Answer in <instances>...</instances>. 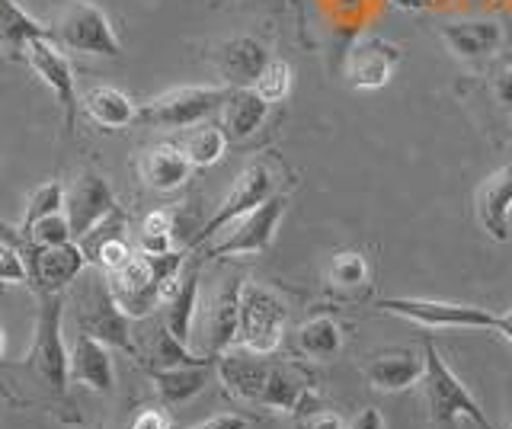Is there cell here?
I'll return each instance as SVG.
<instances>
[{
	"instance_id": "obj_1",
	"label": "cell",
	"mask_w": 512,
	"mask_h": 429,
	"mask_svg": "<svg viewBox=\"0 0 512 429\" xmlns=\"http://www.w3.org/2000/svg\"><path fill=\"white\" fill-rule=\"evenodd\" d=\"M215 375L237 401L260 410L298 413V407L308 401L314 388V375L301 362H282L272 356H256L247 349H228L215 362Z\"/></svg>"
},
{
	"instance_id": "obj_2",
	"label": "cell",
	"mask_w": 512,
	"mask_h": 429,
	"mask_svg": "<svg viewBox=\"0 0 512 429\" xmlns=\"http://www.w3.org/2000/svg\"><path fill=\"white\" fill-rule=\"evenodd\" d=\"M282 180H285V167L276 157V151H266L237 173V180L231 186V193L221 199V205L215 209V215L205 221L202 231L192 237L186 250H199L212 241L215 234H221L224 228H231L234 221H240L247 212L260 209L263 202H269L276 193H282Z\"/></svg>"
},
{
	"instance_id": "obj_3",
	"label": "cell",
	"mask_w": 512,
	"mask_h": 429,
	"mask_svg": "<svg viewBox=\"0 0 512 429\" xmlns=\"http://www.w3.org/2000/svg\"><path fill=\"white\" fill-rule=\"evenodd\" d=\"M423 349H426V372L420 378V385H423V401L429 407V420L439 426H452L458 417H464L477 429H496L487 420L484 407L477 404V397L468 391V385L445 362L439 346L432 340H423Z\"/></svg>"
},
{
	"instance_id": "obj_4",
	"label": "cell",
	"mask_w": 512,
	"mask_h": 429,
	"mask_svg": "<svg viewBox=\"0 0 512 429\" xmlns=\"http://www.w3.org/2000/svg\"><path fill=\"white\" fill-rule=\"evenodd\" d=\"M52 39L64 52L77 55H100V58H119L122 39L112 26L109 13L93 4V0H64L55 13Z\"/></svg>"
},
{
	"instance_id": "obj_5",
	"label": "cell",
	"mask_w": 512,
	"mask_h": 429,
	"mask_svg": "<svg viewBox=\"0 0 512 429\" xmlns=\"http://www.w3.org/2000/svg\"><path fill=\"white\" fill-rule=\"evenodd\" d=\"M288 305L279 292H272L263 282H244L240 292V324H237V349H247L256 356H276L285 340Z\"/></svg>"
},
{
	"instance_id": "obj_6",
	"label": "cell",
	"mask_w": 512,
	"mask_h": 429,
	"mask_svg": "<svg viewBox=\"0 0 512 429\" xmlns=\"http://www.w3.org/2000/svg\"><path fill=\"white\" fill-rule=\"evenodd\" d=\"M61 324H64V295L39 292L36 337H32L29 365L55 394L68 391V381H71V346L64 343Z\"/></svg>"
},
{
	"instance_id": "obj_7",
	"label": "cell",
	"mask_w": 512,
	"mask_h": 429,
	"mask_svg": "<svg viewBox=\"0 0 512 429\" xmlns=\"http://www.w3.org/2000/svg\"><path fill=\"white\" fill-rule=\"evenodd\" d=\"M231 87L224 84H189L173 87L138 109V122L151 129H192L228 103Z\"/></svg>"
},
{
	"instance_id": "obj_8",
	"label": "cell",
	"mask_w": 512,
	"mask_h": 429,
	"mask_svg": "<svg viewBox=\"0 0 512 429\" xmlns=\"http://www.w3.org/2000/svg\"><path fill=\"white\" fill-rule=\"evenodd\" d=\"M378 311L397 314L410 324H420L426 330H496L500 314L477 305H455V301L436 298H381Z\"/></svg>"
},
{
	"instance_id": "obj_9",
	"label": "cell",
	"mask_w": 512,
	"mask_h": 429,
	"mask_svg": "<svg viewBox=\"0 0 512 429\" xmlns=\"http://www.w3.org/2000/svg\"><path fill=\"white\" fill-rule=\"evenodd\" d=\"M77 305H80V333H90V337H96L112 349L138 356V346L132 340V317H128L119 308V301L112 298L106 279L100 276L90 279L84 285V292H80Z\"/></svg>"
},
{
	"instance_id": "obj_10",
	"label": "cell",
	"mask_w": 512,
	"mask_h": 429,
	"mask_svg": "<svg viewBox=\"0 0 512 429\" xmlns=\"http://www.w3.org/2000/svg\"><path fill=\"white\" fill-rule=\"evenodd\" d=\"M285 205H288V193H276L269 202H263L260 209H253L240 221H234L231 234L224 237V241L205 247L202 257L224 260V257H256V253H266L272 247V241H276Z\"/></svg>"
},
{
	"instance_id": "obj_11",
	"label": "cell",
	"mask_w": 512,
	"mask_h": 429,
	"mask_svg": "<svg viewBox=\"0 0 512 429\" xmlns=\"http://www.w3.org/2000/svg\"><path fill=\"white\" fill-rule=\"evenodd\" d=\"M26 65L32 68V74L55 93V100L61 103V113H64V125L68 132L77 135V77L71 68V58L64 55L61 45L45 36V39H32L29 49H26Z\"/></svg>"
},
{
	"instance_id": "obj_12",
	"label": "cell",
	"mask_w": 512,
	"mask_h": 429,
	"mask_svg": "<svg viewBox=\"0 0 512 429\" xmlns=\"http://www.w3.org/2000/svg\"><path fill=\"white\" fill-rule=\"evenodd\" d=\"M112 212H119L116 196H112V186L93 170L77 173V180L68 186V196H64V215H68V221H71L74 241L87 237Z\"/></svg>"
},
{
	"instance_id": "obj_13",
	"label": "cell",
	"mask_w": 512,
	"mask_h": 429,
	"mask_svg": "<svg viewBox=\"0 0 512 429\" xmlns=\"http://www.w3.org/2000/svg\"><path fill=\"white\" fill-rule=\"evenodd\" d=\"M426 372V349L416 346H391V349H378L365 362H362V375L375 391L384 394H397L413 388L416 381Z\"/></svg>"
},
{
	"instance_id": "obj_14",
	"label": "cell",
	"mask_w": 512,
	"mask_h": 429,
	"mask_svg": "<svg viewBox=\"0 0 512 429\" xmlns=\"http://www.w3.org/2000/svg\"><path fill=\"white\" fill-rule=\"evenodd\" d=\"M87 253L77 241L61 247H36L29 257V285L36 292H64L87 269Z\"/></svg>"
},
{
	"instance_id": "obj_15",
	"label": "cell",
	"mask_w": 512,
	"mask_h": 429,
	"mask_svg": "<svg viewBox=\"0 0 512 429\" xmlns=\"http://www.w3.org/2000/svg\"><path fill=\"white\" fill-rule=\"evenodd\" d=\"M269 49L253 36H234L215 49V71L224 87H256L269 65Z\"/></svg>"
},
{
	"instance_id": "obj_16",
	"label": "cell",
	"mask_w": 512,
	"mask_h": 429,
	"mask_svg": "<svg viewBox=\"0 0 512 429\" xmlns=\"http://www.w3.org/2000/svg\"><path fill=\"white\" fill-rule=\"evenodd\" d=\"M400 65V49L388 39H365L346 55V84L356 90H381Z\"/></svg>"
},
{
	"instance_id": "obj_17",
	"label": "cell",
	"mask_w": 512,
	"mask_h": 429,
	"mask_svg": "<svg viewBox=\"0 0 512 429\" xmlns=\"http://www.w3.org/2000/svg\"><path fill=\"white\" fill-rule=\"evenodd\" d=\"M474 212L480 228H484L493 241H509V218H512V154L509 161L493 170L490 177L477 186Z\"/></svg>"
},
{
	"instance_id": "obj_18",
	"label": "cell",
	"mask_w": 512,
	"mask_h": 429,
	"mask_svg": "<svg viewBox=\"0 0 512 429\" xmlns=\"http://www.w3.org/2000/svg\"><path fill=\"white\" fill-rule=\"evenodd\" d=\"M112 346L100 343L90 333H77L71 343V381L96 394H109L116 388V365H112Z\"/></svg>"
},
{
	"instance_id": "obj_19",
	"label": "cell",
	"mask_w": 512,
	"mask_h": 429,
	"mask_svg": "<svg viewBox=\"0 0 512 429\" xmlns=\"http://www.w3.org/2000/svg\"><path fill=\"white\" fill-rule=\"evenodd\" d=\"M80 250L87 253V260L93 266H100L103 273H116L119 266H125L128 260L135 257L132 244L125 237V215L112 212L106 221H100L87 237H80Z\"/></svg>"
},
{
	"instance_id": "obj_20",
	"label": "cell",
	"mask_w": 512,
	"mask_h": 429,
	"mask_svg": "<svg viewBox=\"0 0 512 429\" xmlns=\"http://www.w3.org/2000/svg\"><path fill=\"white\" fill-rule=\"evenodd\" d=\"M240 292H244V279H231L221 285V292L212 301V314L205 321L208 333V353L218 359L221 353H228L237 343V324H240Z\"/></svg>"
},
{
	"instance_id": "obj_21",
	"label": "cell",
	"mask_w": 512,
	"mask_h": 429,
	"mask_svg": "<svg viewBox=\"0 0 512 429\" xmlns=\"http://www.w3.org/2000/svg\"><path fill=\"white\" fill-rule=\"evenodd\" d=\"M439 33L448 49L464 61L487 58L503 42V26L496 20H458V23H445Z\"/></svg>"
},
{
	"instance_id": "obj_22",
	"label": "cell",
	"mask_w": 512,
	"mask_h": 429,
	"mask_svg": "<svg viewBox=\"0 0 512 429\" xmlns=\"http://www.w3.org/2000/svg\"><path fill=\"white\" fill-rule=\"evenodd\" d=\"M151 381L160 394L164 407H180L189 404L192 397L202 394L205 385L215 375V362H202V365H176V369H148Z\"/></svg>"
},
{
	"instance_id": "obj_23",
	"label": "cell",
	"mask_w": 512,
	"mask_h": 429,
	"mask_svg": "<svg viewBox=\"0 0 512 429\" xmlns=\"http://www.w3.org/2000/svg\"><path fill=\"white\" fill-rule=\"evenodd\" d=\"M269 103L253 87H234L228 103L221 106V129L231 141H247L266 122Z\"/></svg>"
},
{
	"instance_id": "obj_24",
	"label": "cell",
	"mask_w": 512,
	"mask_h": 429,
	"mask_svg": "<svg viewBox=\"0 0 512 429\" xmlns=\"http://www.w3.org/2000/svg\"><path fill=\"white\" fill-rule=\"evenodd\" d=\"M192 164L183 154V148L176 145H157L151 151H144L141 157V180L148 183L157 193H173L189 183Z\"/></svg>"
},
{
	"instance_id": "obj_25",
	"label": "cell",
	"mask_w": 512,
	"mask_h": 429,
	"mask_svg": "<svg viewBox=\"0 0 512 429\" xmlns=\"http://www.w3.org/2000/svg\"><path fill=\"white\" fill-rule=\"evenodd\" d=\"M52 36V26H42L20 0H0V49L10 58H26L32 39Z\"/></svg>"
},
{
	"instance_id": "obj_26",
	"label": "cell",
	"mask_w": 512,
	"mask_h": 429,
	"mask_svg": "<svg viewBox=\"0 0 512 429\" xmlns=\"http://www.w3.org/2000/svg\"><path fill=\"white\" fill-rule=\"evenodd\" d=\"M84 113L96 122L103 125V129H125V125L138 122V106L135 100L122 93L119 87H90L84 93Z\"/></svg>"
},
{
	"instance_id": "obj_27",
	"label": "cell",
	"mask_w": 512,
	"mask_h": 429,
	"mask_svg": "<svg viewBox=\"0 0 512 429\" xmlns=\"http://www.w3.org/2000/svg\"><path fill=\"white\" fill-rule=\"evenodd\" d=\"M295 346L304 359H317V362H330L340 356L343 349V327L333 321L330 314H320L304 321L295 333Z\"/></svg>"
},
{
	"instance_id": "obj_28",
	"label": "cell",
	"mask_w": 512,
	"mask_h": 429,
	"mask_svg": "<svg viewBox=\"0 0 512 429\" xmlns=\"http://www.w3.org/2000/svg\"><path fill=\"white\" fill-rule=\"evenodd\" d=\"M196 311H199V269L183 273V282L176 295L164 305V324L176 340H183L189 346L192 327H196Z\"/></svg>"
},
{
	"instance_id": "obj_29",
	"label": "cell",
	"mask_w": 512,
	"mask_h": 429,
	"mask_svg": "<svg viewBox=\"0 0 512 429\" xmlns=\"http://www.w3.org/2000/svg\"><path fill=\"white\" fill-rule=\"evenodd\" d=\"M327 282L340 295H359L372 282V266L359 250H336L327 266Z\"/></svg>"
},
{
	"instance_id": "obj_30",
	"label": "cell",
	"mask_w": 512,
	"mask_h": 429,
	"mask_svg": "<svg viewBox=\"0 0 512 429\" xmlns=\"http://www.w3.org/2000/svg\"><path fill=\"white\" fill-rule=\"evenodd\" d=\"M228 135H224L221 125H192L186 132V141H183V154L189 157L192 167H212L218 164L224 151H228Z\"/></svg>"
},
{
	"instance_id": "obj_31",
	"label": "cell",
	"mask_w": 512,
	"mask_h": 429,
	"mask_svg": "<svg viewBox=\"0 0 512 429\" xmlns=\"http://www.w3.org/2000/svg\"><path fill=\"white\" fill-rule=\"evenodd\" d=\"M148 359L151 365L148 369H176V365H202V362H218L212 356H196L192 349L176 340L173 333L167 330V324H160L151 333V346H148Z\"/></svg>"
},
{
	"instance_id": "obj_32",
	"label": "cell",
	"mask_w": 512,
	"mask_h": 429,
	"mask_svg": "<svg viewBox=\"0 0 512 429\" xmlns=\"http://www.w3.org/2000/svg\"><path fill=\"white\" fill-rule=\"evenodd\" d=\"M64 196H68V186H61L58 180H48V183L32 189L29 199H26V215L20 221V231L29 237V231L36 228L42 218L64 212Z\"/></svg>"
},
{
	"instance_id": "obj_33",
	"label": "cell",
	"mask_w": 512,
	"mask_h": 429,
	"mask_svg": "<svg viewBox=\"0 0 512 429\" xmlns=\"http://www.w3.org/2000/svg\"><path fill=\"white\" fill-rule=\"evenodd\" d=\"M173 212L167 209H154L144 215L141 221V231H138V250L144 253H154V257H160V253H170L173 250Z\"/></svg>"
},
{
	"instance_id": "obj_34",
	"label": "cell",
	"mask_w": 512,
	"mask_h": 429,
	"mask_svg": "<svg viewBox=\"0 0 512 429\" xmlns=\"http://www.w3.org/2000/svg\"><path fill=\"white\" fill-rule=\"evenodd\" d=\"M253 90L260 93L266 103H282L288 93H292V68H288V61L272 58Z\"/></svg>"
},
{
	"instance_id": "obj_35",
	"label": "cell",
	"mask_w": 512,
	"mask_h": 429,
	"mask_svg": "<svg viewBox=\"0 0 512 429\" xmlns=\"http://www.w3.org/2000/svg\"><path fill=\"white\" fill-rule=\"evenodd\" d=\"M295 423H298V429H346V420L336 410L320 404L317 394H311L308 401L298 407Z\"/></svg>"
},
{
	"instance_id": "obj_36",
	"label": "cell",
	"mask_w": 512,
	"mask_h": 429,
	"mask_svg": "<svg viewBox=\"0 0 512 429\" xmlns=\"http://www.w3.org/2000/svg\"><path fill=\"white\" fill-rule=\"evenodd\" d=\"M29 241L36 244V247H61V244L74 241L68 215L58 212V215H48V218H42L39 225L29 231Z\"/></svg>"
},
{
	"instance_id": "obj_37",
	"label": "cell",
	"mask_w": 512,
	"mask_h": 429,
	"mask_svg": "<svg viewBox=\"0 0 512 429\" xmlns=\"http://www.w3.org/2000/svg\"><path fill=\"white\" fill-rule=\"evenodd\" d=\"M0 285H29L26 253L4 241H0Z\"/></svg>"
},
{
	"instance_id": "obj_38",
	"label": "cell",
	"mask_w": 512,
	"mask_h": 429,
	"mask_svg": "<svg viewBox=\"0 0 512 429\" xmlns=\"http://www.w3.org/2000/svg\"><path fill=\"white\" fill-rule=\"evenodd\" d=\"M128 429H173V423L164 407H144L141 413H135V420L128 423Z\"/></svg>"
},
{
	"instance_id": "obj_39",
	"label": "cell",
	"mask_w": 512,
	"mask_h": 429,
	"mask_svg": "<svg viewBox=\"0 0 512 429\" xmlns=\"http://www.w3.org/2000/svg\"><path fill=\"white\" fill-rule=\"evenodd\" d=\"M183 429H250V420L240 417V413H215V417H208L202 423H192V426H183Z\"/></svg>"
},
{
	"instance_id": "obj_40",
	"label": "cell",
	"mask_w": 512,
	"mask_h": 429,
	"mask_svg": "<svg viewBox=\"0 0 512 429\" xmlns=\"http://www.w3.org/2000/svg\"><path fill=\"white\" fill-rule=\"evenodd\" d=\"M346 429H384V417L378 407H365L346 423Z\"/></svg>"
},
{
	"instance_id": "obj_41",
	"label": "cell",
	"mask_w": 512,
	"mask_h": 429,
	"mask_svg": "<svg viewBox=\"0 0 512 429\" xmlns=\"http://www.w3.org/2000/svg\"><path fill=\"white\" fill-rule=\"evenodd\" d=\"M496 333L512 346V311H506V314H500V327H496Z\"/></svg>"
},
{
	"instance_id": "obj_42",
	"label": "cell",
	"mask_w": 512,
	"mask_h": 429,
	"mask_svg": "<svg viewBox=\"0 0 512 429\" xmlns=\"http://www.w3.org/2000/svg\"><path fill=\"white\" fill-rule=\"evenodd\" d=\"M4 353H7V333L0 327V359H4Z\"/></svg>"
},
{
	"instance_id": "obj_43",
	"label": "cell",
	"mask_w": 512,
	"mask_h": 429,
	"mask_svg": "<svg viewBox=\"0 0 512 429\" xmlns=\"http://www.w3.org/2000/svg\"><path fill=\"white\" fill-rule=\"evenodd\" d=\"M397 4H407V7H413V4H426V0H397Z\"/></svg>"
}]
</instances>
